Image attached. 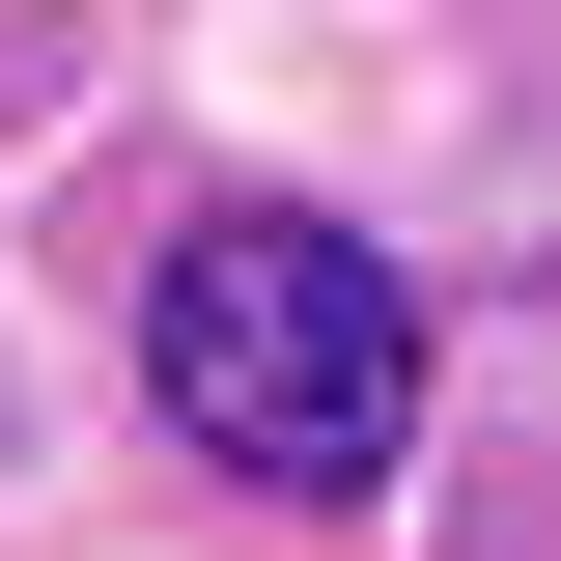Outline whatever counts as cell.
Listing matches in <instances>:
<instances>
[{
    "instance_id": "1",
    "label": "cell",
    "mask_w": 561,
    "mask_h": 561,
    "mask_svg": "<svg viewBox=\"0 0 561 561\" xmlns=\"http://www.w3.org/2000/svg\"><path fill=\"white\" fill-rule=\"evenodd\" d=\"M140 365H169V421H197L225 478L365 505L393 421H421V280L365 253V225H309V197H225L197 253H169V309H140Z\"/></svg>"
}]
</instances>
